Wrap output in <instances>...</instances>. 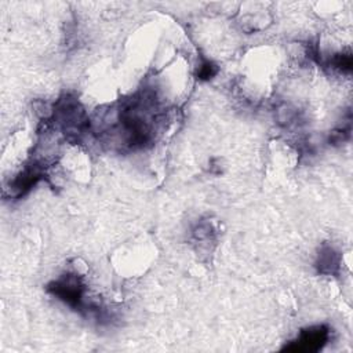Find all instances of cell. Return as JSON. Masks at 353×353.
I'll return each instance as SVG.
<instances>
[{"label":"cell","mask_w":353,"mask_h":353,"mask_svg":"<svg viewBox=\"0 0 353 353\" xmlns=\"http://www.w3.org/2000/svg\"><path fill=\"white\" fill-rule=\"evenodd\" d=\"M48 291L74 309H80L84 303L85 287L79 274L66 273L61 276L48 285Z\"/></svg>","instance_id":"1"},{"label":"cell","mask_w":353,"mask_h":353,"mask_svg":"<svg viewBox=\"0 0 353 353\" xmlns=\"http://www.w3.org/2000/svg\"><path fill=\"white\" fill-rule=\"evenodd\" d=\"M328 338L330 330L327 325H313L301 331L298 338L285 349L292 352H317L327 343Z\"/></svg>","instance_id":"2"},{"label":"cell","mask_w":353,"mask_h":353,"mask_svg":"<svg viewBox=\"0 0 353 353\" xmlns=\"http://www.w3.org/2000/svg\"><path fill=\"white\" fill-rule=\"evenodd\" d=\"M317 266H319V270L323 273H335L336 269L339 268L338 254L331 247L323 248L321 252L319 254Z\"/></svg>","instance_id":"3"},{"label":"cell","mask_w":353,"mask_h":353,"mask_svg":"<svg viewBox=\"0 0 353 353\" xmlns=\"http://www.w3.org/2000/svg\"><path fill=\"white\" fill-rule=\"evenodd\" d=\"M216 73H218V66H216L214 62L208 61V59H204V61L200 63L199 69H197V77L201 79V80H210V79H212Z\"/></svg>","instance_id":"4"}]
</instances>
